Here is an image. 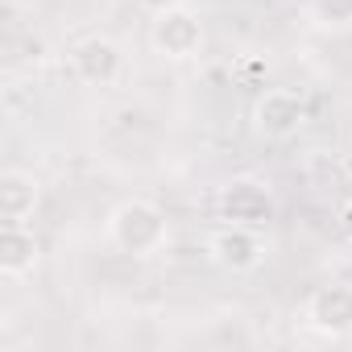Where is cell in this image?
Returning <instances> with one entry per match:
<instances>
[{
	"label": "cell",
	"instance_id": "6",
	"mask_svg": "<svg viewBox=\"0 0 352 352\" xmlns=\"http://www.w3.org/2000/svg\"><path fill=\"white\" fill-rule=\"evenodd\" d=\"M120 67H124V54L104 34H91V38L71 46V75L83 87H112L120 79Z\"/></svg>",
	"mask_w": 352,
	"mask_h": 352
},
{
	"label": "cell",
	"instance_id": "4",
	"mask_svg": "<svg viewBox=\"0 0 352 352\" xmlns=\"http://www.w3.org/2000/svg\"><path fill=\"white\" fill-rule=\"evenodd\" d=\"M307 124V100L290 87H270L253 104V129L265 141H290Z\"/></svg>",
	"mask_w": 352,
	"mask_h": 352
},
{
	"label": "cell",
	"instance_id": "3",
	"mask_svg": "<svg viewBox=\"0 0 352 352\" xmlns=\"http://www.w3.org/2000/svg\"><path fill=\"white\" fill-rule=\"evenodd\" d=\"M208 257L228 270V274H257L270 257V245L261 236V228H241V224H224L220 232H212L208 241Z\"/></svg>",
	"mask_w": 352,
	"mask_h": 352
},
{
	"label": "cell",
	"instance_id": "1",
	"mask_svg": "<svg viewBox=\"0 0 352 352\" xmlns=\"http://www.w3.org/2000/svg\"><path fill=\"white\" fill-rule=\"evenodd\" d=\"M108 241L124 257H157L170 245V220L153 199H124L108 212Z\"/></svg>",
	"mask_w": 352,
	"mask_h": 352
},
{
	"label": "cell",
	"instance_id": "2",
	"mask_svg": "<svg viewBox=\"0 0 352 352\" xmlns=\"http://www.w3.org/2000/svg\"><path fill=\"white\" fill-rule=\"evenodd\" d=\"M216 212L224 224H241V228H270V220L278 216V204H274V191L261 183V179H228L216 195Z\"/></svg>",
	"mask_w": 352,
	"mask_h": 352
},
{
	"label": "cell",
	"instance_id": "12",
	"mask_svg": "<svg viewBox=\"0 0 352 352\" xmlns=\"http://www.w3.org/2000/svg\"><path fill=\"white\" fill-rule=\"evenodd\" d=\"M340 228L352 236V204H344V208H340Z\"/></svg>",
	"mask_w": 352,
	"mask_h": 352
},
{
	"label": "cell",
	"instance_id": "10",
	"mask_svg": "<svg viewBox=\"0 0 352 352\" xmlns=\"http://www.w3.org/2000/svg\"><path fill=\"white\" fill-rule=\"evenodd\" d=\"M307 13L319 30H352V0H311Z\"/></svg>",
	"mask_w": 352,
	"mask_h": 352
},
{
	"label": "cell",
	"instance_id": "7",
	"mask_svg": "<svg viewBox=\"0 0 352 352\" xmlns=\"http://www.w3.org/2000/svg\"><path fill=\"white\" fill-rule=\"evenodd\" d=\"M302 319H307V327L319 331V336H331V340L348 336V331H352V286L331 282V286L311 290V298H307V307H302Z\"/></svg>",
	"mask_w": 352,
	"mask_h": 352
},
{
	"label": "cell",
	"instance_id": "11",
	"mask_svg": "<svg viewBox=\"0 0 352 352\" xmlns=\"http://www.w3.org/2000/svg\"><path fill=\"white\" fill-rule=\"evenodd\" d=\"M133 5H137L141 13H149V17H162V13H170V9H183L187 0H133Z\"/></svg>",
	"mask_w": 352,
	"mask_h": 352
},
{
	"label": "cell",
	"instance_id": "8",
	"mask_svg": "<svg viewBox=\"0 0 352 352\" xmlns=\"http://www.w3.org/2000/svg\"><path fill=\"white\" fill-rule=\"evenodd\" d=\"M38 261H42L38 236L25 224H5V232H0V278L21 282L38 270Z\"/></svg>",
	"mask_w": 352,
	"mask_h": 352
},
{
	"label": "cell",
	"instance_id": "9",
	"mask_svg": "<svg viewBox=\"0 0 352 352\" xmlns=\"http://www.w3.org/2000/svg\"><path fill=\"white\" fill-rule=\"evenodd\" d=\"M42 204V183L30 170H5L0 174V216L5 224H25Z\"/></svg>",
	"mask_w": 352,
	"mask_h": 352
},
{
	"label": "cell",
	"instance_id": "5",
	"mask_svg": "<svg viewBox=\"0 0 352 352\" xmlns=\"http://www.w3.org/2000/svg\"><path fill=\"white\" fill-rule=\"evenodd\" d=\"M149 46L162 54V58H195L204 50V21L183 5V9H170L162 17H153V30H149Z\"/></svg>",
	"mask_w": 352,
	"mask_h": 352
}]
</instances>
